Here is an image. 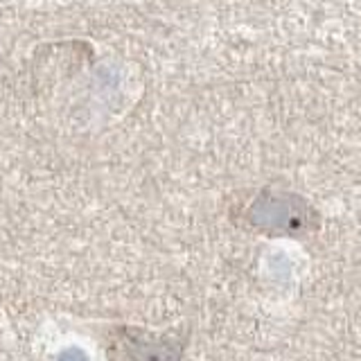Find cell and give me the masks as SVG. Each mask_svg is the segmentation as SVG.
I'll return each instance as SVG.
<instances>
[{
  "label": "cell",
  "mask_w": 361,
  "mask_h": 361,
  "mask_svg": "<svg viewBox=\"0 0 361 361\" xmlns=\"http://www.w3.org/2000/svg\"><path fill=\"white\" fill-rule=\"evenodd\" d=\"M246 231L267 237H310L321 231V214L296 192L262 188L233 212Z\"/></svg>",
  "instance_id": "1"
},
{
  "label": "cell",
  "mask_w": 361,
  "mask_h": 361,
  "mask_svg": "<svg viewBox=\"0 0 361 361\" xmlns=\"http://www.w3.org/2000/svg\"><path fill=\"white\" fill-rule=\"evenodd\" d=\"M185 336L149 332L135 325H118L106 341L109 361H183Z\"/></svg>",
  "instance_id": "2"
}]
</instances>
